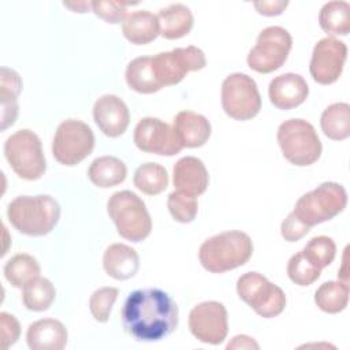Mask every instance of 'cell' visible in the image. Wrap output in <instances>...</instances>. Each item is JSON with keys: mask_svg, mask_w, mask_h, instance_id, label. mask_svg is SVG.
Instances as JSON below:
<instances>
[{"mask_svg": "<svg viewBox=\"0 0 350 350\" xmlns=\"http://www.w3.org/2000/svg\"><path fill=\"white\" fill-rule=\"evenodd\" d=\"M124 331L139 342H157L178 327V305L160 288H139L129 294L122 308Z\"/></svg>", "mask_w": 350, "mask_h": 350, "instance_id": "cell-1", "label": "cell"}, {"mask_svg": "<svg viewBox=\"0 0 350 350\" xmlns=\"http://www.w3.org/2000/svg\"><path fill=\"white\" fill-rule=\"evenodd\" d=\"M7 217L19 232L29 237H42L57 224L60 205L48 194L18 196L8 204Z\"/></svg>", "mask_w": 350, "mask_h": 350, "instance_id": "cell-2", "label": "cell"}, {"mask_svg": "<svg viewBox=\"0 0 350 350\" xmlns=\"http://www.w3.org/2000/svg\"><path fill=\"white\" fill-rule=\"evenodd\" d=\"M253 254L252 238L238 230L224 231L202 242L198 250L201 265L212 273H223L245 265Z\"/></svg>", "mask_w": 350, "mask_h": 350, "instance_id": "cell-3", "label": "cell"}, {"mask_svg": "<svg viewBox=\"0 0 350 350\" xmlns=\"http://www.w3.org/2000/svg\"><path fill=\"white\" fill-rule=\"evenodd\" d=\"M107 212L118 234L131 242H141L152 231V219L145 202L130 190L113 193L107 202Z\"/></svg>", "mask_w": 350, "mask_h": 350, "instance_id": "cell-4", "label": "cell"}, {"mask_svg": "<svg viewBox=\"0 0 350 350\" xmlns=\"http://www.w3.org/2000/svg\"><path fill=\"white\" fill-rule=\"evenodd\" d=\"M276 137L284 159L294 165H312L321 156V141L314 127L304 119L284 120Z\"/></svg>", "mask_w": 350, "mask_h": 350, "instance_id": "cell-5", "label": "cell"}, {"mask_svg": "<svg viewBox=\"0 0 350 350\" xmlns=\"http://www.w3.org/2000/svg\"><path fill=\"white\" fill-rule=\"evenodd\" d=\"M4 156L12 171L22 179L37 180L46 171V161L38 135L22 129L4 142Z\"/></svg>", "mask_w": 350, "mask_h": 350, "instance_id": "cell-6", "label": "cell"}, {"mask_svg": "<svg viewBox=\"0 0 350 350\" xmlns=\"http://www.w3.org/2000/svg\"><path fill=\"white\" fill-rule=\"evenodd\" d=\"M346 204L347 193L345 187L335 182H324L299 197L293 212L304 224L312 228L339 215Z\"/></svg>", "mask_w": 350, "mask_h": 350, "instance_id": "cell-7", "label": "cell"}, {"mask_svg": "<svg viewBox=\"0 0 350 350\" xmlns=\"http://www.w3.org/2000/svg\"><path fill=\"white\" fill-rule=\"evenodd\" d=\"M237 293L258 316L272 319L286 308L284 291L258 272H246L237 280Z\"/></svg>", "mask_w": 350, "mask_h": 350, "instance_id": "cell-8", "label": "cell"}, {"mask_svg": "<svg viewBox=\"0 0 350 350\" xmlns=\"http://www.w3.org/2000/svg\"><path fill=\"white\" fill-rule=\"evenodd\" d=\"M94 148L92 129L78 119L63 120L53 135L52 154L63 165L72 167L86 159Z\"/></svg>", "mask_w": 350, "mask_h": 350, "instance_id": "cell-9", "label": "cell"}, {"mask_svg": "<svg viewBox=\"0 0 350 350\" xmlns=\"http://www.w3.org/2000/svg\"><path fill=\"white\" fill-rule=\"evenodd\" d=\"M291 46V34L284 27L268 26L260 31L256 45L249 51L247 66L260 74H269L284 64Z\"/></svg>", "mask_w": 350, "mask_h": 350, "instance_id": "cell-10", "label": "cell"}, {"mask_svg": "<svg viewBox=\"0 0 350 350\" xmlns=\"http://www.w3.org/2000/svg\"><path fill=\"white\" fill-rule=\"evenodd\" d=\"M221 107L235 120H249L261 109V96L256 81L247 74L234 72L221 83Z\"/></svg>", "mask_w": 350, "mask_h": 350, "instance_id": "cell-11", "label": "cell"}, {"mask_svg": "<svg viewBox=\"0 0 350 350\" xmlns=\"http://www.w3.org/2000/svg\"><path fill=\"white\" fill-rule=\"evenodd\" d=\"M154 79L160 89L179 83L187 72L202 70L206 66L204 52L189 45L186 48H175L170 52H160L150 56Z\"/></svg>", "mask_w": 350, "mask_h": 350, "instance_id": "cell-12", "label": "cell"}, {"mask_svg": "<svg viewBox=\"0 0 350 350\" xmlns=\"http://www.w3.org/2000/svg\"><path fill=\"white\" fill-rule=\"evenodd\" d=\"M189 328L200 342L220 345L228 332L226 306L217 301L197 304L189 313Z\"/></svg>", "mask_w": 350, "mask_h": 350, "instance_id": "cell-13", "label": "cell"}, {"mask_svg": "<svg viewBox=\"0 0 350 350\" xmlns=\"http://www.w3.org/2000/svg\"><path fill=\"white\" fill-rule=\"evenodd\" d=\"M135 146L146 153L174 156L182 150V145L168 123L159 118H142L134 129Z\"/></svg>", "mask_w": 350, "mask_h": 350, "instance_id": "cell-14", "label": "cell"}, {"mask_svg": "<svg viewBox=\"0 0 350 350\" xmlns=\"http://www.w3.org/2000/svg\"><path fill=\"white\" fill-rule=\"evenodd\" d=\"M347 57V46L343 41L325 37L313 48L309 71L312 78L320 85H331L336 82L343 71Z\"/></svg>", "mask_w": 350, "mask_h": 350, "instance_id": "cell-15", "label": "cell"}, {"mask_svg": "<svg viewBox=\"0 0 350 350\" xmlns=\"http://www.w3.org/2000/svg\"><path fill=\"white\" fill-rule=\"evenodd\" d=\"M93 119L107 137L115 138L127 130L130 112L120 97L115 94H104L98 97L93 105Z\"/></svg>", "mask_w": 350, "mask_h": 350, "instance_id": "cell-16", "label": "cell"}, {"mask_svg": "<svg viewBox=\"0 0 350 350\" xmlns=\"http://www.w3.org/2000/svg\"><path fill=\"white\" fill-rule=\"evenodd\" d=\"M309 94V86L302 75L286 72L275 77L268 86L269 101L273 107L287 111L301 105Z\"/></svg>", "mask_w": 350, "mask_h": 350, "instance_id": "cell-17", "label": "cell"}, {"mask_svg": "<svg viewBox=\"0 0 350 350\" xmlns=\"http://www.w3.org/2000/svg\"><path fill=\"white\" fill-rule=\"evenodd\" d=\"M172 182L178 191L197 197L208 187V170L205 164L194 156L182 157L174 165Z\"/></svg>", "mask_w": 350, "mask_h": 350, "instance_id": "cell-18", "label": "cell"}, {"mask_svg": "<svg viewBox=\"0 0 350 350\" xmlns=\"http://www.w3.org/2000/svg\"><path fill=\"white\" fill-rule=\"evenodd\" d=\"M67 339V328L56 319L37 320L29 325L26 332V342L31 350H62Z\"/></svg>", "mask_w": 350, "mask_h": 350, "instance_id": "cell-19", "label": "cell"}, {"mask_svg": "<svg viewBox=\"0 0 350 350\" xmlns=\"http://www.w3.org/2000/svg\"><path fill=\"white\" fill-rule=\"evenodd\" d=\"M174 131L183 148H200L211 137L209 120L193 111H180L174 119Z\"/></svg>", "mask_w": 350, "mask_h": 350, "instance_id": "cell-20", "label": "cell"}, {"mask_svg": "<svg viewBox=\"0 0 350 350\" xmlns=\"http://www.w3.org/2000/svg\"><path fill=\"white\" fill-rule=\"evenodd\" d=\"M103 267L107 275L116 280H127L139 269V256L129 245L112 243L103 256Z\"/></svg>", "mask_w": 350, "mask_h": 350, "instance_id": "cell-21", "label": "cell"}, {"mask_svg": "<svg viewBox=\"0 0 350 350\" xmlns=\"http://www.w3.org/2000/svg\"><path fill=\"white\" fill-rule=\"evenodd\" d=\"M123 36L135 45H145L156 40L160 34L159 18L148 10L134 11L127 14L122 22Z\"/></svg>", "mask_w": 350, "mask_h": 350, "instance_id": "cell-22", "label": "cell"}, {"mask_svg": "<svg viewBox=\"0 0 350 350\" xmlns=\"http://www.w3.org/2000/svg\"><path fill=\"white\" fill-rule=\"evenodd\" d=\"M160 34L167 40H178L189 34L194 25V16L190 8L182 3L170 4L157 14Z\"/></svg>", "mask_w": 350, "mask_h": 350, "instance_id": "cell-23", "label": "cell"}, {"mask_svg": "<svg viewBox=\"0 0 350 350\" xmlns=\"http://www.w3.org/2000/svg\"><path fill=\"white\" fill-rule=\"evenodd\" d=\"M22 90L19 74L8 67L0 71V98H1V130L15 123L18 116V96Z\"/></svg>", "mask_w": 350, "mask_h": 350, "instance_id": "cell-24", "label": "cell"}, {"mask_svg": "<svg viewBox=\"0 0 350 350\" xmlns=\"http://www.w3.org/2000/svg\"><path fill=\"white\" fill-rule=\"evenodd\" d=\"M127 176L126 164L115 156H101L92 161L88 170L90 182L101 189L113 187L122 183Z\"/></svg>", "mask_w": 350, "mask_h": 350, "instance_id": "cell-25", "label": "cell"}, {"mask_svg": "<svg viewBox=\"0 0 350 350\" xmlns=\"http://www.w3.org/2000/svg\"><path fill=\"white\" fill-rule=\"evenodd\" d=\"M323 133L334 141H343L350 137V105L334 103L328 105L320 118Z\"/></svg>", "mask_w": 350, "mask_h": 350, "instance_id": "cell-26", "label": "cell"}, {"mask_svg": "<svg viewBox=\"0 0 350 350\" xmlns=\"http://www.w3.org/2000/svg\"><path fill=\"white\" fill-rule=\"evenodd\" d=\"M320 27L332 36H347L350 31V4L343 0L328 1L319 14Z\"/></svg>", "mask_w": 350, "mask_h": 350, "instance_id": "cell-27", "label": "cell"}, {"mask_svg": "<svg viewBox=\"0 0 350 350\" xmlns=\"http://www.w3.org/2000/svg\"><path fill=\"white\" fill-rule=\"evenodd\" d=\"M124 77L129 88L137 93L150 94L160 90L153 75L150 56H139L133 59L127 64Z\"/></svg>", "mask_w": 350, "mask_h": 350, "instance_id": "cell-28", "label": "cell"}, {"mask_svg": "<svg viewBox=\"0 0 350 350\" xmlns=\"http://www.w3.org/2000/svg\"><path fill=\"white\" fill-rule=\"evenodd\" d=\"M40 271L38 261L27 253L15 254L4 265V276L7 282L16 288H22L25 284L38 278Z\"/></svg>", "mask_w": 350, "mask_h": 350, "instance_id": "cell-29", "label": "cell"}, {"mask_svg": "<svg viewBox=\"0 0 350 350\" xmlns=\"http://www.w3.org/2000/svg\"><path fill=\"white\" fill-rule=\"evenodd\" d=\"M55 297V286L46 278L38 276L22 287V302L26 309L33 312H44L49 309Z\"/></svg>", "mask_w": 350, "mask_h": 350, "instance_id": "cell-30", "label": "cell"}, {"mask_svg": "<svg viewBox=\"0 0 350 350\" xmlns=\"http://www.w3.org/2000/svg\"><path fill=\"white\" fill-rule=\"evenodd\" d=\"M316 305L325 313H339L349 302V284L343 282H325L314 293Z\"/></svg>", "mask_w": 350, "mask_h": 350, "instance_id": "cell-31", "label": "cell"}, {"mask_svg": "<svg viewBox=\"0 0 350 350\" xmlns=\"http://www.w3.org/2000/svg\"><path fill=\"white\" fill-rule=\"evenodd\" d=\"M134 186L148 196H156L168 186L167 170L157 163L141 164L134 172Z\"/></svg>", "mask_w": 350, "mask_h": 350, "instance_id": "cell-32", "label": "cell"}, {"mask_svg": "<svg viewBox=\"0 0 350 350\" xmlns=\"http://www.w3.org/2000/svg\"><path fill=\"white\" fill-rule=\"evenodd\" d=\"M321 273V268L313 264L304 252L293 254L287 262V275L290 280L298 286H310Z\"/></svg>", "mask_w": 350, "mask_h": 350, "instance_id": "cell-33", "label": "cell"}, {"mask_svg": "<svg viewBox=\"0 0 350 350\" xmlns=\"http://www.w3.org/2000/svg\"><path fill=\"white\" fill-rule=\"evenodd\" d=\"M302 252L313 264L323 269L334 261L336 254V245L332 238L319 235L312 238L302 249Z\"/></svg>", "mask_w": 350, "mask_h": 350, "instance_id": "cell-34", "label": "cell"}, {"mask_svg": "<svg viewBox=\"0 0 350 350\" xmlns=\"http://www.w3.org/2000/svg\"><path fill=\"white\" fill-rule=\"evenodd\" d=\"M167 206L171 216L179 223H190L194 220L198 212V202L197 198L182 193V191H172L168 196Z\"/></svg>", "mask_w": 350, "mask_h": 350, "instance_id": "cell-35", "label": "cell"}, {"mask_svg": "<svg viewBox=\"0 0 350 350\" xmlns=\"http://www.w3.org/2000/svg\"><path fill=\"white\" fill-rule=\"evenodd\" d=\"M119 295V290L116 287H101L96 290L89 299V309L94 320L98 323L108 321L111 316L112 306Z\"/></svg>", "mask_w": 350, "mask_h": 350, "instance_id": "cell-36", "label": "cell"}, {"mask_svg": "<svg viewBox=\"0 0 350 350\" xmlns=\"http://www.w3.org/2000/svg\"><path fill=\"white\" fill-rule=\"evenodd\" d=\"M137 3L130 1H115V0H93L92 11L108 23H120L127 16V5H135Z\"/></svg>", "mask_w": 350, "mask_h": 350, "instance_id": "cell-37", "label": "cell"}, {"mask_svg": "<svg viewBox=\"0 0 350 350\" xmlns=\"http://www.w3.org/2000/svg\"><path fill=\"white\" fill-rule=\"evenodd\" d=\"M0 335H1L3 349H8L19 339L21 325L15 316L7 312L0 313Z\"/></svg>", "mask_w": 350, "mask_h": 350, "instance_id": "cell-38", "label": "cell"}, {"mask_svg": "<svg viewBox=\"0 0 350 350\" xmlns=\"http://www.w3.org/2000/svg\"><path fill=\"white\" fill-rule=\"evenodd\" d=\"M310 231V227L304 224L294 212L288 213L280 226V234L287 242H295L304 238Z\"/></svg>", "mask_w": 350, "mask_h": 350, "instance_id": "cell-39", "label": "cell"}, {"mask_svg": "<svg viewBox=\"0 0 350 350\" xmlns=\"http://www.w3.org/2000/svg\"><path fill=\"white\" fill-rule=\"evenodd\" d=\"M253 5L258 14L265 16H275V15H280L284 11V8L288 5V1L262 0V1H254Z\"/></svg>", "mask_w": 350, "mask_h": 350, "instance_id": "cell-40", "label": "cell"}, {"mask_svg": "<svg viewBox=\"0 0 350 350\" xmlns=\"http://www.w3.org/2000/svg\"><path fill=\"white\" fill-rule=\"evenodd\" d=\"M258 343L247 335H237L227 343V349H258Z\"/></svg>", "mask_w": 350, "mask_h": 350, "instance_id": "cell-41", "label": "cell"}, {"mask_svg": "<svg viewBox=\"0 0 350 350\" xmlns=\"http://www.w3.org/2000/svg\"><path fill=\"white\" fill-rule=\"evenodd\" d=\"M64 7L71 8L74 12H86L89 8H92V1H74V3H63Z\"/></svg>", "mask_w": 350, "mask_h": 350, "instance_id": "cell-42", "label": "cell"}]
</instances>
